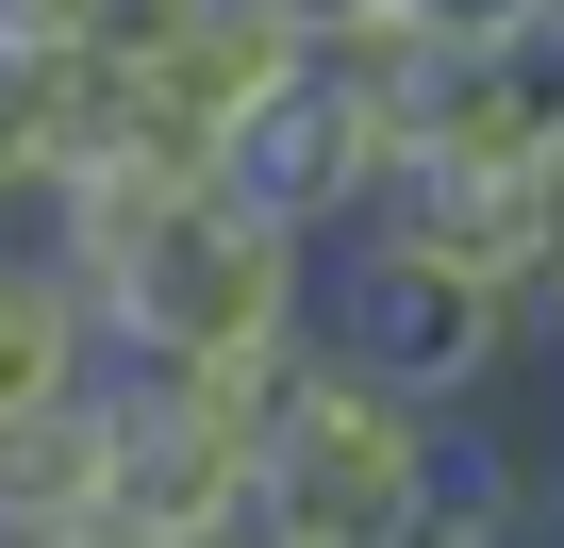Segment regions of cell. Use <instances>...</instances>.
I'll list each match as a JSON object with an SVG mask.
<instances>
[{
  "label": "cell",
  "instance_id": "4",
  "mask_svg": "<svg viewBox=\"0 0 564 548\" xmlns=\"http://www.w3.org/2000/svg\"><path fill=\"white\" fill-rule=\"evenodd\" d=\"M100 383H117V548H232L265 498V383L282 366L100 350Z\"/></svg>",
  "mask_w": 564,
  "mask_h": 548
},
{
  "label": "cell",
  "instance_id": "7",
  "mask_svg": "<svg viewBox=\"0 0 564 548\" xmlns=\"http://www.w3.org/2000/svg\"><path fill=\"white\" fill-rule=\"evenodd\" d=\"M282 67H300V18H282V0H183V34H166L150 67H100V84H117L150 133H199V150H216V117L265 100Z\"/></svg>",
  "mask_w": 564,
  "mask_h": 548
},
{
  "label": "cell",
  "instance_id": "10",
  "mask_svg": "<svg viewBox=\"0 0 564 548\" xmlns=\"http://www.w3.org/2000/svg\"><path fill=\"white\" fill-rule=\"evenodd\" d=\"M84 366H100V300L67 283V266H51L34 233H0V416L67 399Z\"/></svg>",
  "mask_w": 564,
  "mask_h": 548
},
{
  "label": "cell",
  "instance_id": "14",
  "mask_svg": "<svg viewBox=\"0 0 564 548\" xmlns=\"http://www.w3.org/2000/svg\"><path fill=\"white\" fill-rule=\"evenodd\" d=\"M0 34H51V51H67V34H84V0H0Z\"/></svg>",
  "mask_w": 564,
  "mask_h": 548
},
{
  "label": "cell",
  "instance_id": "5",
  "mask_svg": "<svg viewBox=\"0 0 564 548\" xmlns=\"http://www.w3.org/2000/svg\"><path fill=\"white\" fill-rule=\"evenodd\" d=\"M216 183L232 200H265L282 233H349V216H382V183H399V84H366L349 51H300L265 100H232L216 117Z\"/></svg>",
  "mask_w": 564,
  "mask_h": 548
},
{
  "label": "cell",
  "instance_id": "9",
  "mask_svg": "<svg viewBox=\"0 0 564 548\" xmlns=\"http://www.w3.org/2000/svg\"><path fill=\"white\" fill-rule=\"evenodd\" d=\"M100 117H117V84H100L84 51H51V34H0V233H34L51 166H67Z\"/></svg>",
  "mask_w": 564,
  "mask_h": 548
},
{
  "label": "cell",
  "instance_id": "1",
  "mask_svg": "<svg viewBox=\"0 0 564 548\" xmlns=\"http://www.w3.org/2000/svg\"><path fill=\"white\" fill-rule=\"evenodd\" d=\"M432 449H448V416L415 383H382L333 333H300L282 383H265V498H249V531H282V548H432Z\"/></svg>",
  "mask_w": 564,
  "mask_h": 548
},
{
  "label": "cell",
  "instance_id": "13",
  "mask_svg": "<svg viewBox=\"0 0 564 548\" xmlns=\"http://www.w3.org/2000/svg\"><path fill=\"white\" fill-rule=\"evenodd\" d=\"M300 18V51H349V34H382V18H415V0H282Z\"/></svg>",
  "mask_w": 564,
  "mask_h": 548
},
{
  "label": "cell",
  "instance_id": "12",
  "mask_svg": "<svg viewBox=\"0 0 564 548\" xmlns=\"http://www.w3.org/2000/svg\"><path fill=\"white\" fill-rule=\"evenodd\" d=\"M415 34H498V51H547L564 67V0H415Z\"/></svg>",
  "mask_w": 564,
  "mask_h": 548
},
{
  "label": "cell",
  "instance_id": "3",
  "mask_svg": "<svg viewBox=\"0 0 564 548\" xmlns=\"http://www.w3.org/2000/svg\"><path fill=\"white\" fill-rule=\"evenodd\" d=\"M316 333H333L349 366L415 383L432 416L514 399V366L547 350V333H531V283H514L498 249H448V233H399V216H349V233L316 249Z\"/></svg>",
  "mask_w": 564,
  "mask_h": 548
},
{
  "label": "cell",
  "instance_id": "6",
  "mask_svg": "<svg viewBox=\"0 0 564 548\" xmlns=\"http://www.w3.org/2000/svg\"><path fill=\"white\" fill-rule=\"evenodd\" d=\"M0 548H117V383L0 416Z\"/></svg>",
  "mask_w": 564,
  "mask_h": 548
},
{
  "label": "cell",
  "instance_id": "2",
  "mask_svg": "<svg viewBox=\"0 0 564 548\" xmlns=\"http://www.w3.org/2000/svg\"><path fill=\"white\" fill-rule=\"evenodd\" d=\"M316 333V233H282L265 200H232L216 183V150H199V183L100 266V350H166V366H282Z\"/></svg>",
  "mask_w": 564,
  "mask_h": 548
},
{
  "label": "cell",
  "instance_id": "8",
  "mask_svg": "<svg viewBox=\"0 0 564 548\" xmlns=\"http://www.w3.org/2000/svg\"><path fill=\"white\" fill-rule=\"evenodd\" d=\"M514 531H564V449H531V432H498V399H465L432 449V548H514Z\"/></svg>",
  "mask_w": 564,
  "mask_h": 548
},
{
  "label": "cell",
  "instance_id": "11",
  "mask_svg": "<svg viewBox=\"0 0 564 548\" xmlns=\"http://www.w3.org/2000/svg\"><path fill=\"white\" fill-rule=\"evenodd\" d=\"M514 283H531V333L564 350V100H547V150H531V216H514Z\"/></svg>",
  "mask_w": 564,
  "mask_h": 548
}]
</instances>
